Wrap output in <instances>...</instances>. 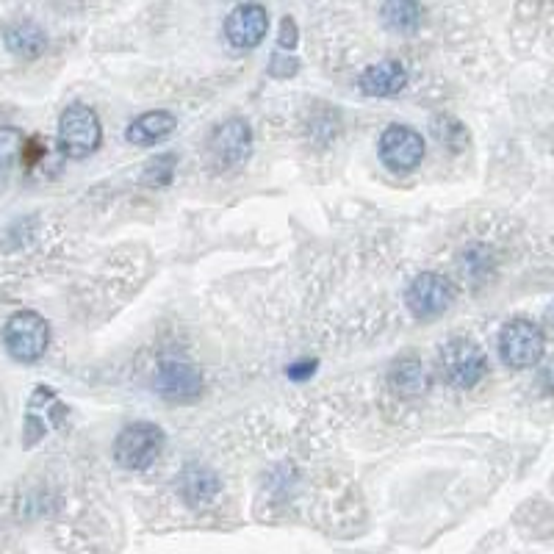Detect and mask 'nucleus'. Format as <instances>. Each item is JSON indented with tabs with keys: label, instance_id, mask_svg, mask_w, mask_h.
Here are the masks:
<instances>
[{
	"label": "nucleus",
	"instance_id": "f257e3e1",
	"mask_svg": "<svg viewBox=\"0 0 554 554\" xmlns=\"http://www.w3.org/2000/svg\"><path fill=\"white\" fill-rule=\"evenodd\" d=\"M3 347L20 363H37L50 347L48 319L37 311H17L3 325Z\"/></svg>",
	"mask_w": 554,
	"mask_h": 554
},
{
	"label": "nucleus",
	"instance_id": "f03ea898",
	"mask_svg": "<svg viewBox=\"0 0 554 554\" xmlns=\"http://www.w3.org/2000/svg\"><path fill=\"white\" fill-rule=\"evenodd\" d=\"M438 372L449 386L474 388L488 372V358L471 338H452L438 352Z\"/></svg>",
	"mask_w": 554,
	"mask_h": 554
},
{
	"label": "nucleus",
	"instance_id": "7ed1b4c3",
	"mask_svg": "<svg viewBox=\"0 0 554 554\" xmlns=\"http://www.w3.org/2000/svg\"><path fill=\"white\" fill-rule=\"evenodd\" d=\"M167 433L153 422H133L128 424L117 441H114V460L117 466L128 471H145L153 466L164 449Z\"/></svg>",
	"mask_w": 554,
	"mask_h": 554
},
{
	"label": "nucleus",
	"instance_id": "20e7f679",
	"mask_svg": "<svg viewBox=\"0 0 554 554\" xmlns=\"http://www.w3.org/2000/svg\"><path fill=\"white\" fill-rule=\"evenodd\" d=\"M103 142V125L95 109L84 103L67 106L59 117V150L67 158H86Z\"/></svg>",
	"mask_w": 554,
	"mask_h": 554
},
{
	"label": "nucleus",
	"instance_id": "39448f33",
	"mask_svg": "<svg viewBox=\"0 0 554 554\" xmlns=\"http://www.w3.org/2000/svg\"><path fill=\"white\" fill-rule=\"evenodd\" d=\"M546 350L543 330L530 319H513L499 333V355L510 369H532L538 366Z\"/></svg>",
	"mask_w": 554,
	"mask_h": 554
},
{
	"label": "nucleus",
	"instance_id": "423d86ee",
	"mask_svg": "<svg viewBox=\"0 0 554 554\" xmlns=\"http://www.w3.org/2000/svg\"><path fill=\"white\" fill-rule=\"evenodd\" d=\"M253 153V131L244 120H228L214 128L208 139V158L222 172L239 169Z\"/></svg>",
	"mask_w": 554,
	"mask_h": 554
},
{
	"label": "nucleus",
	"instance_id": "0eeeda50",
	"mask_svg": "<svg viewBox=\"0 0 554 554\" xmlns=\"http://www.w3.org/2000/svg\"><path fill=\"white\" fill-rule=\"evenodd\" d=\"M380 161L397 175H408L424 161V136L408 125H388L377 142Z\"/></svg>",
	"mask_w": 554,
	"mask_h": 554
},
{
	"label": "nucleus",
	"instance_id": "6e6552de",
	"mask_svg": "<svg viewBox=\"0 0 554 554\" xmlns=\"http://www.w3.org/2000/svg\"><path fill=\"white\" fill-rule=\"evenodd\" d=\"M452 283L438 272H424L419 275L405 291V302H408V311L419 322H433L438 316H444V311L452 305Z\"/></svg>",
	"mask_w": 554,
	"mask_h": 554
},
{
	"label": "nucleus",
	"instance_id": "1a4fd4ad",
	"mask_svg": "<svg viewBox=\"0 0 554 554\" xmlns=\"http://www.w3.org/2000/svg\"><path fill=\"white\" fill-rule=\"evenodd\" d=\"M269 31V14L261 3H241L225 20V37L236 50H253Z\"/></svg>",
	"mask_w": 554,
	"mask_h": 554
},
{
	"label": "nucleus",
	"instance_id": "9d476101",
	"mask_svg": "<svg viewBox=\"0 0 554 554\" xmlns=\"http://www.w3.org/2000/svg\"><path fill=\"white\" fill-rule=\"evenodd\" d=\"M153 388L169 402H192L203 394V377L186 361H164L153 377Z\"/></svg>",
	"mask_w": 554,
	"mask_h": 554
},
{
	"label": "nucleus",
	"instance_id": "9b49d317",
	"mask_svg": "<svg viewBox=\"0 0 554 554\" xmlns=\"http://www.w3.org/2000/svg\"><path fill=\"white\" fill-rule=\"evenodd\" d=\"M178 496L192 510H203L214 502V496L219 494V477L211 469H205L200 463H189L186 469L178 474L175 480Z\"/></svg>",
	"mask_w": 554,
	"mask_h": 554
},
{
	"label": "nucleus",
	"instance_id": "f8f14e48",
	"mask_svg": "<svg viewBox=\"0 0 554 554\" xmlns=\"http://www.w3.org/2000/svg\"><path fill=\"white\" fill-rule=\"evenodd\" d=\"M408 86V70L397 59L369 64L361 75V92L369 97H397Z\"/></svg>",
	"mask_w": 554,
	"mask_h": 554
},
{
	"label": "nucleus",
	"instance_id": "ddd939ff",
	"mask_svg": "<svg viewBox=\"0 0 554 554\" xmlns=\"http://www.w3.org/2000/svg\"><path fill=\"white\" fill-rule=\"evenodd\" d=\"M175 128H178V120H175L172 111L153 109L139 114V117L128 125L125 139L136 147H153L158 145V142H164L167 136H172Z\"/></svg>",
	"mask_w": 554,
	"mask_h": 554
},
{
	"label": "nucleus",
	"instance_id": "4468645a",
	"mask_svg": "<svg viewBox=\"0 0 554 554\" xmlns=\"http://www.w3.org/2000/svg\"><path fill=\"white\" fill-rule=\"evenodd\" d=\"M3 39H6V48L12 50L14 56L20 59H37L48 48V34L31 20H20L3 28Z\"/></svg>",
	"mask_w": 554,
	"mask_h": 554
},
{
	"label": "nucleus",
	"instance_id": "2eb2a0df",
	"mask_svg": "<svg viewBox=\"0 0 554 554\" xmlns=\"http://www.w3.org/2000/svg\"><path fill=\"white\" fill-rule=\"evenodd\" d=\"M380 14H383L388 28H391V31H399V34H410V31H416L419 23H422V6H419V3H410V0L386 3Z\"/></svg>",
	"mask_w": 554,
	"mask_h": 554
},
{
	"label": "nucleus",
	"instance_id": "dca6fc26",
	"mask_svg": "<svg viewBox=\"0 0 554 554\" xmlns=\"http://www.w3.org/2000/svg\"><path fill=\"white\" fill-rule=\"evenodd\" d=\"M391 386L397 388L399 394H419L424 388V372H422V363L416 361V358H402L397 361V366L391 369Z\"/></svg>",
	"mask_w": 554,
	"mask_h": 554
},
{
	"label": "nucleus",
	"instance_id": "f3484780",
	"mask_svg": "<svg viewBox=\"0 0 554 554\" xmlns=\"http://www.w3.org/2000/svg\"><path fill=\"white\" fill-rule=\"evenodd\" d=\"M433 133L435 139L444 147H449V150H463V147L469 145V133H466V128H463L458 120H452V117H438V120L433 122Z\"/></svg>",
	"mask_w": 554,
	"mask_h": 554
},
{
	"label": "nucleus",
	"instance_id": "a211bd4d",
	"mask_svg": "<svg viewBox=\"0 0 554 554\" xmlns=\"http://www.w3.org/2000/svg\"><path fill=\"white\" fill-rule=\"evenodd\" d=\"M25 147L23 133L17 128H0V175H6Z\"/></svg>",
	"mask_w": 554,
	"mask_h": 554
},
{
	"label": "nucleus",
	"instance_id": "6ab92c4d",
	"mask_svg": "<svg viewBox=\"0 0 554 554\" xmlns=\"http://www.w3.org/2000/svg\"><path fill=\"white\" fill-rule=\"evenodd\" d=\"M175 164H178L175 153H167V156L153 158V161H150V164L145 167L142 183H147V186H167V183L172 181V175H175Z\"/></svg>",
	"mask_w": 554,
	"mask_h": 554
},
{
	"label": "nucleus",
	"instance_id": "aec40b11",
	"mask_svg": "<svg viewBox=\"0 0 554 554\" xmlns=\"http://www.w3.org/2000/svg\"><path fill=\"white\" fill-rule=\"evenodd\" d=\"M300 42V31H297V23L291 17H283L280 20V34H277V45L280 50H294Z\"/></svg>",
	"mask_w": 554,
	"mask_h": 554
},
{
	"label": "nucleus",
	"instance_id": "412c9836",
	"mask_svg": "<svg viewBox=\"0 0 554 554\" xmlns=\"http://www.w3.org/2000/svg\"><path fill=\"white\" fill-rule=\"evenodd\" d=\"M297 59L294 56H272L269 61V73L275 75V78H289V75L297 73Z\"/></svg>",
	"mask_w": 554,
	"mask_h": 554
},
{
	"label": "nucleus",
	"instance_id": "4be33fe9",
	"mask_svg": "<svg viewBox=\"0 0 554 554\" xmlns=\"http://www.w3.org/2000/svg\"><path fill=\"white\" fill-rule=\"evenodd\" d=\"M316 366H319V361H314V358L305 363H294V366H289V377L291 380H308L316 372Z\"/></svg>",
	"mask_w": 554,
	"mask_h": 554
}]
</instances>
